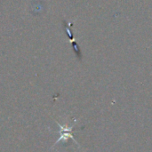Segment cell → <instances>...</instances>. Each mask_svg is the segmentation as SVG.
<instances>
[{
    "instance_id": "1",
    "label": "cell",
    "mask_w": 152,
    "mask_h": 152,
    "mask_svg": "<svg viewBox=\"0 0 152 152\" xmlns=\"http://www.w3.org/2000/svg\"><path fill=\"white\" fill-rule=\"evenodd\" d=\"M57 124H58V126H60V134H61V135H60V137H59V139L55 142V143L53 144V146L56 144V143H58V142H65V141H67V140H69V138L70 139H72L76 143H77L76 141H75V139H74V137H73V135H72V129H73V126H62V125H61V124H59L58 122H57Z\"/></svg>"
}]
</instances>
